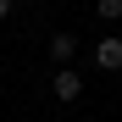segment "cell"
Masks as SVG:
<instances>
[{
    "label": "cell",
    "mask_w": 122,
    "mask_h": 122,
    "mask_svg": "<svg viewBox=\"0 0 122 122\" xmlns=\"http://www.w3.org/2000/svg\"><path fill=\"white\" fill-rule=\"evenodd\" d=\"M11 11H17V0H0V22H6V17H11Z\"/></svg>",
    "instance_id": "obj_5"
},
{
    "label": "cell",
    "mask_w": 122,
    "mask_h": 122,
    "mask_svg": "<svg viewBox=\"0 0 122 122\" xmlns=\"http://www.w3.org/2000/svg\"><path fill=\"white\" fill-rule=\"evenodd\" d=\"M72 56H78V39L72 33H50V61L56 67H72Z\"/></svg>",
    "instance_id": "obj_3"
},
{
    "label": "cell",
    "mask_w": 122,
    "mask_h": 122,
    "mask_svg": "<svg viewBox=\"0 0 122 122\" xmlns=\"http://www.w3.org/2000/svg\"><path fill=\"white\" fill-rule=\"evenodd\" d=\"M117 83H122V67H117Z\"/></svg>",
    "instance_id": "obj_6"
},
{
    "label": "cell",
    "mask_w": 122,
    "mask_h": 122,
    "mask_svg": "<svg viewBox=\"0 0 122 122\" xmlns=\"http://www.w3.org/2000/svg\"><path fill=\"white\" fill-rule=\"evenodd\" d=\"M89 61H94L100 72H117V67H122V39H117V33H106V39L89 50Z\"/></svg>",
    "instance_id": "obj_2"
},
{
    "label": "cell",
    "mask_w": 122,
    "mask_h": 122,
    "mask_svg": "<svg viewBox=\"0 0 122 122\" xmlns=\"http://www.w3.org/2000/svg\"><path fill=\"white\" fill-rule=\"evenodd\" d=\"M94 17L100 22H122V0H94Z\"/></svg>",
    "instance_id": "obj_4"
},
{
    "label": "cell",
    "mask_w": 122,
    "mask_h": 122,
    "mask_svg": "<svg viewBox=\"0 0 122 122\" xmlns=\"http://www.w3.org/2000/svg\"><path fill=\"white\" fill-rule=\"evenodd\" d=\"M50 94L61 100V106L83 100V72H78V67H56V78H50Z\"/></svg>",
    "instance_id": "obj_1"
}]
</instances>
